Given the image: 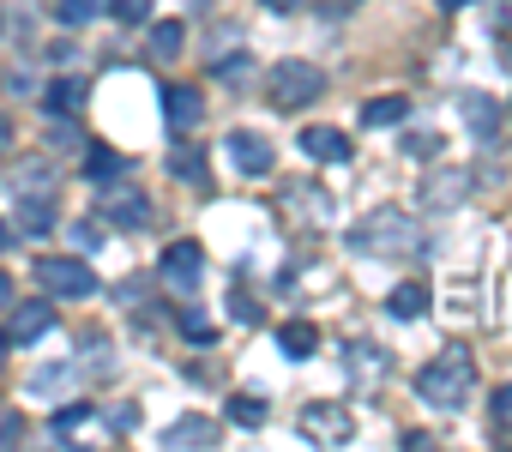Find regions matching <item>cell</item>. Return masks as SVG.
<instances>
[{
    "label": "cell",
    "mask_w": 512,
    "mask_h": 452,
    "mask_svg": "<svg viewBox=\"0 0 512 452\" xmlns=\"http://www.w3.org/2000/svg\"><path fill=\"white\" fill-rule=\"evenodd\" d=\"M410 121V97H368L362 103V127H404Z\"/></svg>",
    "instance_id": "7c38bea8"
},
{
    "label": "cell",
    "mask_w": 512,
    "mask_h": 452,
    "mask_svg": "<svg viewBox=\"0 0 512 452\" xmlns=\"http://www.w3.org/2000/svg\"><path fill=\"white\" fill-rule=\"evenodd\" d=\"M440 7H446V13H458V7H470V0H440Z\"/></svg>",
    "instance_id": "8d00e7d4"
},
{
    "label": "cell",
    "mask_w": 512,
    "mask_h": 452,
    "mask_svg": "<svg viewBox=\"0 0 512 452\" xmlns=\"http://www.w3.org/2000/svg\"><path fill=\"white\" fill-rule=\"evenodd\" d=\"M199 272H205V248L199 242H169L163 248V284L169 290H193Z\"/></svg>",
    "instance_id": "52a82bcc"
},
{
    "label": "cell",
    "mask_w": 512,
    "mask_h": 452,
    "mask_svg": "<svg viewBox=\"0 0 512 452\" xmlns=\"http://www.w3.org/2000/svg\"><path fill=\"white\" fill-rule=\"evenodd\" d=\"M211 440H217V422H205V416H181L163 434V446H211Z\"/></svg>",
    "instance_id": "2e32d148"
},
{
    "label": "cell",
    "mask_w": 512,
    "mask_h": 452,
    "mask_svg": "<svg viewBox=\"0 0 512 452\" xmlns=\"http://www.w3.org/2000/svg\"><path fill=\"white\" fill-rule=\"evenodd\" d=\"M163 121H169V133H193L205 121V97L193 85H163Z\"/></svg>",
    "instance_id": "9c48e42d"
},
{
    "label": "cell",
    "mask_w": 512,
    "mask_h": 452,
    "mask_svg": "<svg viewBox=\"0 0 512 452\" xmlns=\"http://www.w3.org/2000/svg\"><path fill=\"white\" fill-rule=\"evenodd\" d=\"M302 434H308L314 446H344V440L356 434V416H350L344 404H308V410H302Z\"/></svg>",
    "instance_id": "8992f818"
},
{
    "label": "cell",
    "mask_w": 512,
    "mask_h": 452,
    "mask_svg": "<svg viewBox=\"0 0 512 452\" xmlns=\"http://www.w3.org/2000/svg\"><path fill=\"white\" fill-rule=\"evenodd\" d=\"M25 434V416H0V446H13Z\"/></svg>",
    "instance_id": "4dcf8cb0"
},
{
    "label": "cell",
    "mask_w": 512,
    "mask_h": 452,
    "mask_svg": "<svg viewBox=\"0 0 512 452\" xmlns=\"http://www.w3.org/2000/svg\"><path fill=\"white\" fill-rule=\"evenodd\" d=\"M260 7H266V13H278V19H284V13H296V0H260Z\"/></svg>",
    "instance_id": "836d02e7"
},
{
    "label": "cell",
    "mask_w": 512,
    "mask_h": 452,
    "mask_svg": "<svg viewBox=\"0 0 512 452\" xmlns=\"http://www.w3.org/2000/svg\"><path fill=\"white\" fill-rule=\"evenodd\" d=\"M181 326H187V332H193V338H199V344H205V338H211V320H205V314H193V308H187V314H181Z\"/></svg>",
    "instance_id": "f546056e"
},
{
    "label": "cell",
    "mask_w": 512,
    "mask_h": 452,
    "mask_svg": "<svg viewBox=\"0 0 512 452\" xmlns=\"http://www.w3.org/2000/svg\"><path fill=\"white\" fill-rule=\"evenodd\" d=\"M37 284H43L49 296H61V302L97 296V272H91L85 260H73V254H43V260H37Z\"/></svg>",
    "instance_id": "3957f363"
},
{
    "label": "cell",
    "mask_w": 512,
    "mask_h": 452,
    "mask_svg": "<svg viewBox=\"0 0 512 452\" xmlns=\"http://www.w3.org/2000/svg\"><path fill=\"white\" fill-rule=\"evenodd\" d=\"M0 37H7V19H0Z\"/></svg>",
    "instance_id": "ab89813d"
},
{
    "label": "cell",
    "mask_w": 512,
    "mask_h": 452,
    "mask_svg": "<svg viewBox=\"0 0 512 452\" xmlns=\"http://www.w3.org/2000/svg\"><path fill=\"white\" fill-rule=\"evenodd\" d=\"M7 145H13V121H7V115H0V151H7Z\"/></svg>",
    "instance_id": "d590c367"
},
{
    "label": "cell",
    "mask_w": 512,
    "mask_h": 452,
    "mask_svg": "<svg viewBox=\"0 0 512 452\" xmlns=\"http://www.w3.org/2000/svg\"><path fill=\"white\" fill-rule=\"evenodd\" d=\"M109 13L121 25H139V19H151V0H109Z\"/></svg>",
    "instance_id": "cb8c5ba5"
},
{
    "label": "cell",
    "mask_w": 512,
    "mask_h": 452,
    "mask_svg": "<svg viewBox=\"0 0 512 452\" xmlns=\"http://www.w3.org/2000/svg\"><path fill=\"white\" fill-rule=\"evenodd\" d=\"M229 314H235L241 326H253V320H260V302H253V296H235V302H229Z\"/></svg>",
    "instance_id": "f1b7e54d"
},
{
    "label": "cell",
    "mask_w": 512,
    "mask_h": 452,
    "mask_svg": "<svg viewBox=\"0 0 512 452\" xmlns=\"http://www.w3.org/2000/svg\"><path fill=\"white\" fill-rule=\"evenodd\" d=\"M7 242H13V230H7V223H0V248H7Z\"/></svg>",
    "instance_id": "74e56055"
},
{
    "label": "cell",
    "mask_w": 512,
    "mask_h": 452,
    "mask_svg": "<svg viewBox=\"0 0 512 452\" xmlns=\"http://www.w3.org/2000/svg\"><path fill=\"white\" fill-rule=\"evenodd\" d=\"M7 302H13V278H7V272H0V308H7Z\"/></svg>",
    "instance_id": "e575fe53"
},
{
    "label": "cell",
    "mask_w": 512,
    "mask_h": 452,
    "mask_svg": "<svg viewBox=\"0 0 512 452\" xmlns=\"http://www.w3.org/2000/svg\"><path fill=\"white\" fill-rule=\"evenodd\" d=\"M464 121H470L476 133H494V127H500V109H494V97H482V91H476V97H464Z\"/></svg>",
    "instance_id": "d6986e66"
},
{
    "label": "cell",
    "mask_w": 512,
    "mask_h": 452,
    "mask_svg": "<svg viewBox=\"0 0 512 452\" xmlns=\"http://www.w3.org/2000/svg\"><path fill=\"white\" fill-rule=\"evenodd\" d=\"M103 7H109V0H61L55 13H61V25H73V31H79V25H91Z\"/></svg>",
    "instance_id": "44dd1931"
},
{
    "label": "cell",
    "mask_w": 512,
    "mask_h": 452,
    "mask_svg": "<svg viewBox=\"0 0 512 452\" xmlns=\"http://www.w3.org/2000/svg\"><path fill=\"white\" fill-rule=\"evenodd\" d=\"M416 392H422V404H434V410H458V404L476 392V356H470L464 344H446V350L416 374Z\"/></svg>",
    "instance_id": "6da1fadb"
},
{
    "label": "cell",
    "mask_w": 512,
    "mask_h": 452,
    "mask_svg": "<svg viewBox=\"0 0 512 452\" xmlns=\"http://www.w3.org/2000/svg\"><path fill=\"white\" fill-rule=\"evenodd\" d=\"M404 151H410V157H434V151H440V139H434V133H428V139H410V145H404Z\"/></svg>",
    "instance_id": "d6a6232c"
},
{
    "label": "cell",
    "mask_w": 512,
    "mask_h": 452,
    "mask_svg": "<svg viewBox=\"0 0 512 452\" xmlns=\"http://www.w3.org/2000/svg\"><path fill=\"white\" fill-rule=\"evenodd\" d=\"M223 157L241 169V175H253V181H260V175H272V139L266 133H253V127H229V139H223Z\"/></svg>",
    "instance_id": "5b68a950"
},
{
    "label": "cell",
    "mask_w": 512,
    "mask_h": 452,
    "mask_svg": "<svg viewBox=\"0 0 512 452\" xmlns=\"http://www.w3.org/2000/svg\"><path fill=\"white\" fill-rule=\"evenodd\" d=\"M302 151L314 163H350V133H338V127H302Z\"/></svg>",
    "instance_id": "30bf717a"
},
{
    "label": "cell",
    "mask_w": 512,
    "mask_h": 452,
    "mask_svg": "<svg viewBox=\"0 0 512 452\" xmlns=\"http://www.w3.org/2000/svg\"><path fill=\"white\" fill-rule=\"evenodd\" d=\"M181 43H187V31H181L175 19L151 31V55H157V61H175V55H181Z\"/></svg>",
    "instance_id": "ffe728a7"
},
{
    "label": "cell",
    "mask_w": 512,
    "mask_h": 452,
    "mask_svg": "<svg viewBox=\"0 0 512 452\" xmlns=\"http://www.w3.org/2000/svg\"><path fill=\"white\" fill-rule=\"evenodd\" d=\"M19 230H25V236H49V230H55V205H49V199H25V205H19Z\"/></svg>",
    "instance_id": "e0dca14e"
},
{
    "label": "cell",
    "mask_w": 512,
    "mask_h": 452,
    "mask_svg": "<svg viewBox=\"0 0 512 452\" xmlns=\"http://www.w3.org/2000/svg\"><path fill=\"white\" fill-rule=\"evenodd\" d=\"M229 422H241V428H266V404H260V398H229Z\"/></svg>",
    "instance_id": "7402d4cb"
},
{
    "label": "cell",
    "mask_w": 512,
    "mask_h": 452,
    "mask_svg": "<svg viewBox=\"0 0 512 452\" xmlns=\"http://www.w3.org/2000/svg\"><path fill=\"white\" fill-rule=\"evenodd\" d=\"M169 169H175V181H205V163H199V151H181Z\"/></svg>",
    "instance_id": "d4e9b609"
},
{
    "label": "cell",
    "mask_w": 512,
    "mask_h": 452,
    "mask_svg": "<svg viewBox=\"0 0 512 452\" xmlns=\"http://www.w3.org/2000/svg\"><path fill=\"white\" fill-rule=\"evenodd\" d=\"M43 109H49V115H61V121H67V115H79V109H85V79H55V85L43 91Z\"/></svg>",
    "instance_id": "9a60e30c"
},
{
    "label": "cell",
    "mask_w": 512,
    "mask_h": 452,
    "mask_svg": "<svg viewBox=\"0 0 512 452\" xmlns=\"http://www.w3.org/2000/svg\"><path fill=\"white\" fill-rule=\"evenodd\" d=\"M85 416H91V404H67V410L55 416V434H73V428H79Z\"/></svg>",
    "instance_id": "83f0119b"
},
{
    "label": "cell",
    "mask_w": 512,
    "mask_h": 452,
    "mask_svg": "<svg viewBox=\"0 0 512 452\" xmlns=\"http://www.w3.org/2000/svg\"><path fill=\"white\" fill-rule=\"evenodd\" d=\"M7 350H13V338H7V332H0V356H7Z\"/></svg>",
    "instance_id": "f35d334b"
},
{
    "label": "cell",
    "mask_w": 512,
    "mask_h": 452,
    "mask_svg": "<svg viewBox=\"0 0 512 452\" xmlns=\"http://www.w3.org/2000/svg\"><path fill=\"white\" fill-rule=\"evenodd\" d=\"M350 248H356V254H380V260L410 254V248H416V223H410L404 211H374L368 223H356V230H350Z\"/></svg>",
    "instance_id": "7a4b0ae2"
},
{
    "label": "cell",
    "mask_w": 512,
    "mask_h": 452,
    "mask_svg": "<svg viewBox=\"0 0 512 452\" xmlns=\"http://www.w3.org/2000/svg\"><path fill=\"white\" fill-rule=\"evenodd\" d=\"M458 193H464V175H446V181H440V187H428L422 199H428V205H446V199H458Z\"/></svg>",
    "instance_id": "484cf974"
},
{
    "label": "cell",
    "mask_w": 512,
    "mask_h": 452,
    "mask_svg": "<svg viewBox=\"0 0 512 452\" xmlns=\"http://www.w3.org/2000/svg\"><path fill=\"white\" fill-rule=\"evenodd\" d=\"M49 332H55V302H13V320H7L13 344H43Z\"/></svg>",
    "instance_id": "ba28073f"
},
{
    "label": "cell",
    "mask_w": 512,
    "mask_h": 452,
    "mask_svg": "<svg viewBox=\"0 0 512 452\" xmlns=\"http://www.w3.org/2000/svg\"><path fill=\"white\" fill-rule=\"evenodd\" d=\"M103 217L115 223V230H145V223H151V199L145 193H115L103 205Z\"/></svg>",
    "instance_id": "8fae6325"
},
{
    "label": "cell",
    "mask_w": 512,
    "mask_h": 452,
    "mask_svg": "<svg viewBox=\"0 0 512 452\" xmlns=\"http://www.w3.org/2000/svg\"><path fill=\"white\" fill-rule=\"evenodd\" d=\"M320 91H326V73L314 61H278L272 67V103L278 109H308Z\"/></svg>",
    "instance_id": "277c9868"
},
{
    "label": "cell",
    "mask_w": 512,
    "mask_h": 452,
    "mask_svg": "<svg viewBox=\"0 0 512 452\" xmlns=\"http://www.w3.org/2000/svg\"><path fill=\"white\" fill-rule=\"evenodd\" d=\"M133 169V157H121L115 145H85V175L91 181H121Z\"/></svg>",
    "instance_id": "4fadbf2b"
},
{
    "label": "cell",
    "mask_w": 512,
    "mask_h": 452,
    "mask_svg": "<svg viewBox=\"0 0 512 452\" xmlns=\"http://www.w3.org/2000/svg\"><path fill=\"white\" fill-rule=\"evenodd\" d=\"M278 350H284L290 362H308V356L320 350V326H308V320H284V332H278Z\"/></svg>",
    "instance_id": "5bb4252c"
},
{
    "label": "cell",
    "mask_w": 512,
    "mask_h": 452,
    "mask_svg": "<svg viewBox=\"0 0 512 452\" xmlns=\"http://www.w3.org/2000/svg\"><path fill=\"white\" fill-rule=\"evenodd\" d=\"M386 308H392L398 320H422V314H428V290H422V284H398Z\"/></svg>",
    "instance_id": "ac0fdd59"
},
{
    "label": "cell",
    "mask_w": 512,
    "mask_h": 452,
    "mask_svg": "<svg viewBox=\"0 0 512 452\" xmlns=\"http://www.w3.org/2000/svg\"><path fill=\"white\" fill-rule=\"evenodd\" d=\"M73 242H79V248H97V242H103V223H79Z\"/></svg>",
    "instance_id": "1f68e13d"
},
{
    "label": "cell",
    "mask_w": 512,
    "mask_h": 452,
    "mask_svg": "<svg viewBox=\"0 0 512 452\" xmlns=\"http://www.w3.org/2000/svg\"><path fill=\"white\" fill-rule=\"evenodd\" d=\"M488 410H494V422H500V428L512 434V386H500V392L488 398Z\"/></svg>",
    "instance_id": "4316f807"
},
{
    "label": "cell",
    "mask_w": 512,
    "mask_h": 452,
    "mask_svg": "<svg viewBox=\"0 0 512 452\" xmlns=\"http://www.w3.org/2000/svg\"><path fill=\"white\" fill-rule=\"evenodd\" d=\"M37 187H43V193L55 187V169H49V157H43V163H25V169H19V193H37Z\"/></svg>",
    "instance_id": "603a6c76"
}]
</instances>
